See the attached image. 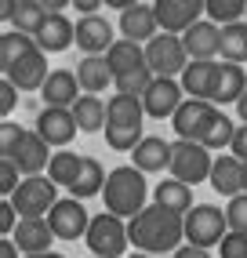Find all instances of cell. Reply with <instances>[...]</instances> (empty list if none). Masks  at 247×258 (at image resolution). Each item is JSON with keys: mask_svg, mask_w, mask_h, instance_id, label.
Returning a JSON list of instances; mask_svg holds the SVG:
<instances>
[{"mask_svg": "<svg viewBox=\"0 0 247 258\" xmlns=\"http://www.w3.org/2000/svg\"><path fill=\"white\" fill-rule=\"evenodd\" d=\"M233 135H236V124L218 109V116L211 120V127L204 131L200 146H207V149H225V146H233Z\"/></svg>", "mask_w": 247, "mask_h": 258, "instance_id": "e575fe53", "label": "cell"}, {"mask_svg": "<svg viewBox=\"0 0 247 258\" xmlns=\"http://www.w3.org/2000/svg\"><path fill=\"white\" fill-rule=\"evenodd\" d=\"M11 240L19 244L22 254H44V251H51V240H58V236L47 218H22L19 229L11 233Z\"/></svg>", "mask_w": 247, "mask_h": 258, "instance_id": "2e32d148", "label": "cell"}, {"mask_svg": "<svg viewBox=\"0 0 247 258\" xmlns=\"http://www.w3.org/2000/svg\"><path fill=\"white\" fill-rule=\"evenodd\" d=\"M189 62L193 58L178 33H156L146 44V66L153 70V77H182Z\"/></svg>", "mask_w": 247, "mask_h": 258, "instance_id": "5b68a950", "label": "cell"}, {"mask_svg": "<svg viewBox=\"0 0 247 258\" xmlns=\"http://www.w3.org/2000/svg\"><path fill=\"white\" fill-rule=\"evenodd\" d=\"M156 77H153V70L149 66H142V70H135V73H124V77H116L113 84H116V95H131V98H146V91H149V84H153Z\"/></svg>", "mask_w": 247, "mask_h": 258, "instance_id": "8d00e7d4", "label": "cell"}, {"mask_svg": "<svg viewBox=\"0 0 247 258\" xmlns=\"http://www.w3.org/2000/svg\"><path fill=\"white\" fill-rule=\"evenodd\" d=\"M142 116H146L142 98L116 95L105 102V127H142Z\"/></svg>", "mask_w": 247, "mask_h": 258, "instance_id": "cb8c5ba5", "label": "cell"}, {"mask_svg": "<svg viewBox=\"0 0 247 258\" xmlns=\"http://www.w3.org/2000/svg\"><path fill=\"white\" fill-rule=\"evenodd\" d=\"M8 200L15 204V211L22 218H47V211L58 204V185L47 175H33V178H22V185Z\"/></svg>", "mask_w": 247, "mask_h": 258, "instance_id": "8992f818", "label": "cell"}, {"mask_svg": "<svg viewBox=\"0 0 247 258\" xmlns=\"http://www.w3.org/2000/svg\"><path fill=\"white\" fill-rule=\"evenodd\" d=\"M182 102H186V91H182V80H174V77H156L149 84V91L142 98V106H146V116L153 120H164V116H174L182 109Z\"/></svg>", "mask_w": 247, "mask_h": 258, "instance_id": "8fae6325", "label": "cell"}, {"mask_svg": "<svg viewBox=\"0 0 247 258\" xmlns=\"http://www.w3.org/2000/svg\"><path fill=\"white\" fill-rule=\"evenodd\" d=\"M222 62H247V22L222 26Z\"/></svg>", "mask_w": 247, "mask_h": 258, "instance_id": "1f68e13d", "label": "cell"}, {"mask_svg": "<svg viewBox=\"0 0 247 258\" xmlns=\"http://www.w3.org/2000/svg\"><path fill=\"white\" fill-rule=\"evenodd\" d=\"M229 149H233V157H240V160L247 164V124H240V127H236L233 146H229Z\"/></svg>", "mask_w": 247, "mask_h": 258, "instance_id": "f6af8a7d", "label": "cell"}, {"mask_svg": "<svg viewBox=\"0 0 247 258\" xmlns=\"http://www.w3.org/2000/svg\"><path fill=\"white\" fill-rule=\"evenodd\" d=\"M19 135H22V127L11 124V120H4V124H0V153H8L15 142H19Z\"/></svg>", "mask_w": 247, "mask_h": 258, "instance_id": "ee69618b", "label": "cell"}, {"mask_svg": "<svg viewBox=\"0 0 247 258\" xmlns=\"http://www.w3.org/2000/svg\"><path fill=\"white\" fill-rule=\"evenodd\" d=\"M15 215H19V211H15V204H11V200L0 204V233H4V236H11L15 229H19V222H22V218H15Z\"/></svg>", "mask_w": 247, "mask_h": 258, "instance_id": "b9f144b4", "label": "cell"}, {"mask_svg": "<svg viewBox=\"0 0 247 258\" xmlns=\"http://www.w3.org/2000/svg\"><path fill=\"white\" fill-rule=\"evenodd\" d=\"M19 4H22V0H0V19L11 22V19H15V11H19Z\"/></svg>", "mask_w": 247, "mask_h": 258, "instance_id": "c3c4849f", "label": "cell"}, {"mask_svg": "<svg viewBox=\"0 0 247 258\" xmlns=\"http://www.w3.org/2000/svg\"><path fill=\"white\" fill-rule=\"evenodd\" d=\"M87 247H91V254L98 258H128L124 251H128L131 236H128V222L102 211V215H91V226H87Z\"/></svg>", "mask_w": 247, "mask_h": 258, "instance_id": "277c9868", "label": "cell"}, {"mask_svg": "<svg viewBox=\"0 0 247 258\" xmlns=\"http://www.w3.org/2000/svg\"><path fill=\"white\" fill-rule=\"evenodd\" d=\"M135 167L138 171H164L171 167V142H164L160 135H146L142 142L135 146Z\"/></svg>", "mask_w": 247, "mask_h": 258, "instance_id": "484cf974", "label": "cell"}, {"mask_svg": "<svg viewBox=\"0 0 247 258\" xmlns=\"http://www.w3.org/2000/svg\"><path fill=\"white\" fill-rule=\"evenodd\" d=\"M105 62H109L113 77H124V73H135L146 66V47L135 44V40H116L109 51H105Z\"/></svg>", "mask_w": 247, "mask_h": 258, "instance_id": "4316f807", "label": "cell"}, {"mask_svg": "<svg viewBox=\"0 0 247 258\" xmlns=\"http://www.w3.org/2000/svg\"><path fill=\"white\" fill-rule=\"evenodd\" d=\"M236 113H240V124H247V91H243L240 102H236Z\"/></svg>", "mask_w": 247, "mask_h": 258, "instance_id": "f5cc1de1", "label": "cell"}, {"mask_svg": "<svg viewBox=\"0 0 247 258\" xmlns=\"http://www.w3.org/2000/svg\"><path fill=\"white\" fill-rule=\"evenodd\" d=\"M156 29H160V22H156V11L149 4H135L128 11H120V33L124 40H135V44H149L156 37Z\"/></svg>", "mask_w": 247, "mask_h": 258, "instance_id": "d6986e66", "label": "cell"}, {"mask_svg": "<svg viewBox=\"0 0 247 258\" xmlns=\"http://www.w3.org/2000/svg\"><path fill=\"white\" fill-rule=\"evenodd\" d=\"M102 189H105V171H102V164H98L95 157H84L80 175H77L73 185H69V193H73L77 200H87V197H98Z\"/></svg>", "mask_w": 247, "mask_h": 258, "instance_id": "f1b7e54d", "label": "cell"}, {"mask_svg": "<svg viewBox=\"0 0 247 258\" xmlns=\"http://www.w3.org/2000/svg\"><path fill=\"white\" fill-rule=\"evenodd\" d=\"M218 254L222 258H247V233H233L229 229L218 244Z\"/></svg>", "mask_w": 247, "mask_h": 258, "instance_id": "ab89813d", "label": "cell"}, {"mask_svg": "<svg viewBox=\"0 0 247 258\" xmlns=\"http://www.w3.org/2000/svg\"><path fill=\"white\" fill-rule=\"evenodd\" d=\"M243 22H247V19H243Z\"/></svg>", "mask_w": 247, "mask_h": 258, "instance_id": "680465c9", "label": "cell"}, {"mask_svg": "<svg viewBox=\"0 0 247 258\" xmlns=\"http://www.w3.org/2000/svg\"><path fill=\"white\" fill-rule=\"evenodd\" d=\"M109 8H116V11H128V8H135V4H142V0H105Z\"/></svg>", "mask_w": 247, "mask_h": 258, "instance_id": "816d5d0a", "label": "cell"}, {"mask_svg": "<svg viewBox=\"0 0 247 258\" xmlns=\"http://www.w3.org/2000/svg\"><path fill=\"white\" fill-rule=\"evenodd\" d=\"M77 80H80V91H84V95H98V91L109 88L116 77H113V70H109V62H105V55H87V58L77 66Z\"/></svg>", "mask_w": 247, "mask_h": 258, "instance_id": "d4e9b609", "label": "cell"}, {"mask_svg": "<svg viewBox=\"0 0 247 258\" xmlns=\"http://www.w3.org/2000/svg\"><path fill=\"white\" fill-rule=\"evenodd\" d=\"M211 167H215V157L211 149L200 146V142H189V139H178L171 142V178H178L186 185H200V182H211Z\"/></svg>", "mask_w": 247, "mask_h": 258, "instance_id": "3957f363", "label": "cell"}, {"mask_svg": "<svg viewBox=\"0 0 247 258\" xmlns=\"http://www.w3.org/2000/svg\"><path fill=\"white\" fill-rule=\"evenodd\" d=\"M73 116H77V127H80L84 135L105 131V102L95 98V95H80L77 106H73Z\"/></svg>", "mask_w": 247, "mask_h": 258, "instance_id": "f546056e", "label": "cell"}, {"mask_svg": "<svg viewBox=\"0 0 247 258\" xmlns=\"http://www.w3.org/2000/svg\"><path fill=\"white\" fill-rule=\"evenodd\" d=\"M142 139H146L142 127H105V142H109V149H116V153H135V146Z\"/></svg>", "mask_w": 247, "mask_h": 258, "instance_id": "74e56055", "label": "cell"}, {"mask_svg": "<svg viewBox=\"0 0 247 258\" xmlns=\"http://www.w3.org/2000/svg\"><path fill=\"white\" fill-rule=\"evenodd\" d=\"M33 131H37L47 146H69V142H73V135H77L80 127H77L73 109L44 106V109H40V116H37V124H33Z\"/></svg>", "mask_w": 247, "mask_h": 258, "instance_id": "4fadbf2b", "label": "cell"}, {"mask_svg": "<svg viewBox=\"0 0 247 258\" xmlns=\"http://www.w3.org/2000/svg\"><path fill=\"white\" fill-rule=\"evenodd\" d=\"M105 4V0H73V8L84 11V15H98V8Z\"/></svg>", "mask_w": 247, "mask_h": 258, "instance_id": "7dc6e473", "label": "cell"}, {"mask_svg": "<svg viewBox=\"0 0 247 258\" xmlns=\"http://www.w3.org/2000/svg\"><path fill=\"white\" fill-rule=\"evenodd\" d=\"M47 15L51 11L44 4H37V0H22L19 11H15V19H11V26L19 33H26V37H37V33L44 29V22H47Z\"/></svg>", "mask_w": 247, "mask_h": 258, "instance_id": "d6a6232c", "label": "cell"}, {"mask_svg": "<svg viewBox=\"0 0 247 258\" xmlns=\"http://www.w3.org/2000/svg\"><path fill=\"white\" fill-rule=\"evenodd\" d=\"M178 80H182V91H186L189 98H207V102H211V91H215V80H218V62H200V58H193Z\"/></svg>", "mask_w": 247, "mask_h": 258, "instance_id": "7402d4cb", "label": "cell"}, {"mask_svg": "<svg viewBox=\"0 0 247 258\" xmlns=\"http://www.w3.org/2000/svg\"><path fill=\"white\" fill-rule=\"evenodd\" d=\"M174 258H211V247H197V244H182L174 251Z\"/></svg>", "mask_w": 247, "mask_h": 258, "instance_id": "bcb514c9", "label": "cell"}, {"mask_svg": "<svg viewBox=\"0 0 247 258\" xmlns=\"http://www.w3.org/2000/svg\"><path fill=\"white\" fill-rule=\"evenodd\" d=\"M243 193H247V167H243Z\"/></svg>", "mask_w": 247, "mask_h": 258, "instance_id": "9f6ffc18", "label": "cell"}, {"mask_svg": "<svg viewBox=\"0 0 247 258\" xmlns=\"http://www.w3.org/2000/svg\"><path fill=\"white\" fill-rule=\"evenodd\" d=\"M26 258H66V254H58V251H44V254H26Z\"/></svg>", "mask_w": 247, "mask_h": 258, "instance_id": "db71d44e", "label": "cell"}, {"mask_svg": "<svg viewBox=\"0 0 247 258\" xmlns=\"http://www.w3.org/2000/svg\"><path fill=\"white\" fill-rule=\"evenodd\" d=\"M80 164H84V157L62 149V153H55V157H51V164H47V178L55 182V185H66V189H69V185L77 182V175H80Z\"/></svg>", "mask_w": 247, "mask_h": 258, "instance_id": "836d02e7", "label": "cell"}, {"mask_svg": "<svg viewBox=\"0 0 247 258\" xmlns=\"http://www.w3.org/2000/svg\"><path fill=\"white\" fill-rule=\"evenodd\" d=\"M229 233V218L215 204H193V211L186 215V244L197 247H215L222 244V236Z\"/></svg>", "mask_w": 247, "mask_h": 258, "instance_id": "52a82bcc", "label": "cell"}, {"mask_svg": "<svg viewBox=\"0 0 247 258\" xmlns=\"http://www.w3.org/2000/svg\"><path fill=\"white\" fill-rule=\"evenodd\" d=\"M19 175H22V171L19 167H15L11 160H4V157H0V193H4V200L15 193V189H19L22 182H19Z\"/></svg>", "mask_w": 247, "mask_h": 258, "instance_id": "60d3db41", "label": "cell"}, {"mask_svg": "<svg viewBox=\"0 0 247 258\" xmlns=\"http://www.w3.org/2000/svg\"><path fill=\"white\" fill-rule=\"evenodd\" d=\"M73 40H77V26L69 22L66 15H47L44 29L37 33V47L47 51V55H58V51H66Z\"/></svg>", "mask_w": 247, "mask_h": 258, "instance_id": "603a6c76", "label": "cell"}, {"mask_svg": "<svg viewBox=\"0 0 247 258\" xmlns=\"http://www.w3.org/2000/svg\"><path fill=\"white\" fill-rule=\"evenodd\" d=\"M4 160H11L26 178H33V175H44V167L51 164V153H47V142L37 131H22L19 142L4 153Z\"/></svg>", "mask_w": 247, "mask_h": 258, "instance_id": "ba28073f", "label": "cell"}, {"mask_svg": "<svg viewBox=\"0 0 247 258\" xmlns=\"http://www.w3.org/2000/svg\"><path fill=\"white\" fill-rule=\"evenodd\" d=\"M128 258H153V254H146V251H135V254H128Z\"/></svg>", "mask_w": 247, "mask_h": 258, "instance_id": "11a10c76", "label": "cell"}, {"mask_svg": "<svg viewBox=\"0 0 247 258\" xmlns=\"http://www.w3.org/2000/svg\"><path fill=\"white\" fill-rule=\"evenodd\" d=\"M243 160L240 157H215V167H211V189L222 197H240L243 193Z\"/></svg>", "mask_w": 247, "mask_h": 258, "instance_id": "ffe728a7", "label": "cell"}, {"mask_svg": "<svg viewBox=\"0 0 247 258\" xmlns=\"http://www.w3.org/2000/svg\"><path fill=\"white\" fill-rule=\"evenodd\" d=\"M243 91H247V70L236 62H218V80H215V91H211V102L229 106V102H240Z\"/></svg>", "mask_w": 247, "mask_h": 258, "instance_id": "44dd1931", "label": "cell"}, {"mask_svg": "<svg viewBox=\"0 0 247 258\" xmlns=\"http://www.w3.org/2000/svg\"><path fill=\"white\" fill-rule=\"evenodd\" d=\"M156 22H160V33H182L189 26L200 22V15L207 11V0H156L153 4Z\"/></svg>", "mask_w": 247, "mask_h": 258, "instance_id": "9c48e42d", "label": "cell"}, {"mask_svg": "<svg viewBox=\"0 0 247 258\" xmlns=\"http://www.w3.org/2000/svg\"><path fill=\"white\" fill-rule=\"evenodd\" d=\"M15 102H19V88H15L11 80H4V84H0V113H4V120L11 116Z\"/></svg>", "mask_w": 247, "mask_h": 258, "instance_id": "7bdbcfd3", "label": "cell"}, {"mask_svg": "<svg viewBox=\"0 0 247 258\" xmlns=\"http://www.w3.org/2000/svg\"><path fill=\"white\" fill-rule=\"evenodd\" d=\"M0 258H19V244H15L11 236L0 240Z\"/></svg>", "mask_w": 247, "mask_h": 258, "instance_id": "681fc988", "label": "cell"}, {"mask_svg": "<svg viewBox=\"0 0 247 258\" xmlns=\"http://www.w3.org/2000/svg\"><path fill=\"white\" fill-rule=\"evenodd\" d=\"M44 95V106H58V109H73L77 98H80V80L73 70H51L47 84L40 88Z\"/></svg>", "mask_w": 247, "mask_h": 258, "instance_id": "e0dca14e", "label": "cell"}, {"mask_svg": "<svg viewBox=\"0 0 247 258\" xmlns=\"http://www.w3.org/2000/svg\"><path fill=\"white\" fill-rule=\"evenodd\" d=\"M47 77H51L47 73V51H40V47H33L26 58H19L4 73V80H11L19 91H40L47 84Z\"/></svg>", "mask_w": 247, "mask_h": 258, "instance_id": "9a60e30c", "label": "cell"}, {"mask_svg": "<svg viewBox=\"0 0 247 258\" xmlns=\"http://www.w3.org/2000/svg\"><path fill=\"white\" fill-rule=\"evenodd\" d=\"M153 204H160V208H167L174 215H189L193 211V193H189L186 182L164 178L160 185H153Z\"/></svg>", "mask_w": 247, "mask_h": 258, "instance_id": "83f0119b", "label": "cell"}, {"mask_svg": "<svg viewBox=\"0 0 247 258\" xmlns=\"http://www.w3.org/2000/svg\"><path fill=\"white\" fill-rule=\"evenodd\" d=\"M47 222H51V229H55L58 240H77V236H87L91 215L84 211V204L77 197H69V200H58L55 208L47 211Z\"/></svg>", "mask_w": 247, "mask_h": 258, "instance_id": "7c38bea8", "label": "cell"}, {"mask_svg": "<svg viewBox=\"0 0 247 258\" xmlns=\"http://www.w3.org/2000/svg\"><path fill=\"white\" fill-rule=\"evenodd\" d=\"M146 171H138L135 164H124L113 167L105 175V189H102V200H105V211L116 215V218H135L138 211H146Z\"/></svg>", "mask_w": 247, "mask_h": 258, "instance_id": "7a4b0ae2", "label": "cell"}, {"mask_svg": "<svg viewBox=\"0 0 247 258\" xmlns=\"http://www.w3.org/2000/svg\"><path fill=\"white\" fill-rule=\"evenodd\" d=\"M207 15L218 26H233L247 19V0H207Z\"/></svg>", "mask_w": 247, "mask_h": 258, "instance_id": "d590c367", "label": "cell"}, {"mask_svg": "<svg viewBox=\"0 0 247 258\" xmlns=\"http://www.w3.org/2000/svg\"><path fill=\"white\" fill-rule=\"evenodd\" d=\"M182 44L189 51V58H200V62H215L222 55V26L211 22V19H200L197 26H189L182 33Z\"/></svg>", "mask_w": 247, "mask_h": 258, "instance_id": "5bb4252c", "label": "cell"}, {"mask_svg": "<svg viewBox=\"0 0 247 258\" xmlns=\"http://www.w3.org/2000/svg\"><path fill=\"white\" fill-rule=\"evenodd\" d=\"M37 47V37H26V33H19V29H8L4 37H0V70H11L19 58H26L29 51Z\"/></svg>", "mask_w": 247, "mask_h": 258, "instance_id": "4dcf8cb0", "label": "cell"}, {"mask_svg": "<svg viewBox=\"0 0 247 258\" xmlns=\"http://www.w3.org/2000/svg\"><path fill=\"white\" fill-rule=\"evenodd\" d=\"M215 116H218V106H215V102H207V98H186L182 109L171 116V124H174V131H178V139L200 142Z\"/></svg>", "mask_w": 247, "mask_h": 258, "instance_id": "30bf717a", "label": "cell"}, {"mask_svg": "<svg viewBox=\"0 0 247 258\" xmlns=\"http://www.w3.org/2000/svg\"><path fill=\"white\" fill-rule=\"evenodd\" d=\"M91 258H98V254H91Z\"/></svg>", "mask_w": 247, "mask_h": 258, "instance_id": "6f0895ef", "label": "cell"}, {"mask_svg": "<svg viewBox=\"0 0 247 258\" xmlns=\"http://www.w3.org/2000/svg\"><path fill=\"white\" fill-rule=\"evenodd\" d=\"M225 218H229V229H233V233H247V193L229 200Z\"/></svg>", "mask_w": 247, "mask_h": 258, "instance_id": "f35d334b", "label": "cell"}, {"mask_svg": "<svg viewBox=\"0 0 247 258\" xmlns=\"http://www.w3.org/2000/svg\"><path fill=\"white\" fill-rule=\"evenodd\" d=\"M37 4H44V8H47L51 15H62V11H66L69 4H73V0H37Z\"/></svg>", "mask_w": 247, "mask_h": 258, "instance_id": "f907efd6", "label": "cell"}, {"mask_svg": "<svg viewBox=\"0 0 247 258\" xmlns=\"http://www.w3.org/2000/svg\"><path fill=\"white\" fill-rule=\"evenodd\" d=\"M116 40H113V26L102 15H84L77 22V47H84L87 55H105Z\"/></svg>", "mask_w": 247, "mask_h": 258, "instance_id": "ac0fdd59", "label": "cell"}, {"mask_svg": "<svg viewBox=\"0 0 247 258\" xmlns=\"http://www.w3.org/2000/svg\"><path fill=\"white\" fill-rule=\"evenodd\" d=\"M128 236L135 251H146V254H167V251H178L182 240H186V215H174L160 204H149L146 211H138L128 222Z\"/></svg>", "mask_w": 247, "mask_h": 258, "instance_id": "6da1fadb", "label": "cell"}]
</instances>
